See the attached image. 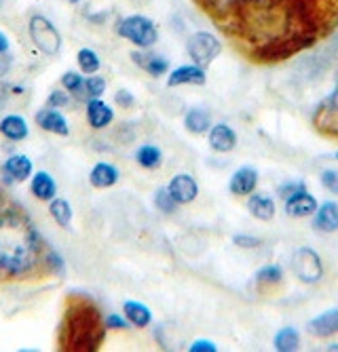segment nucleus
I'll return each instance as SVG.
<instances>
[{
	"mask_svg": "<svg viewBox=\"0 0 338 352\" xmlns=\"http://www.w3.org/2000/svg\"><path fill=\"white\" fill-rule=\"evenodd\" d=\"M49 215L53 217V221L57 223L59 228L68 230L70 223H72V217H74V209L66 199L55 197L53 201H49Z\"/></svg>",
	"mask_w": 338,
	"mask_h": 352,
	"instance_id": "nucleus-27",
	"label": "nucleus"
},
{
	"mask_svg": "<svg viewBox=\"0 0 338 352\" xmlns=\"http://www.w3.org/2000/svg\"><path fill=\"white\" fill-rule=\"evenodd\" d=\"M290 264H292V272L296 274V278L304 285H317L326 274L321 255L311 247H298L292 253Z\"/></svg>",
	"mask_w": 338,
	"mask_h": 352,
	"instance_id": "nucleus-6",
	"label": "nucleus"
},
{
	"mask_svg": "<svg viewBox=\"0 0 338 352\" xmlns=\"http://www.w3.org/2000/svg\"><path fill=\"white\" fill-rule=\"evenodd\" d=\"M11 49V43H9V36L5 32H0V55H5L7 51Z\"/></svg>",
	"mask_w": 338,
	"mask_h": 352,
	"instance_id": "nucleus-41",
	"label": "nucleus"
},
{
	"mask_svg": "<svg viewBox=\"0 0 338 352\" xmlns=\"http://www.w3.org/2000/svg\"><path fill=\"white\" fill-rule=\"evenodd\" d=\"M123 314L129 321L131 327L136 329H146L152 325V310L144 304V302H138V300H125L123 302Z\"/></svg>",
	"mask_w": 338,
	"mask_h": 352,
	"instance_id": "nucleus-23",
	"label": "nucleus"
},
{
	"mask_svg": "<svg viewBox=\"0 0 338 352\" xmlns=\"http://www.w3.org/2000/svg\"><path fill=\"white\" fill-rule=\"evenodd\" d=\"M189 352H218V346L211 340H195L189 346Z\"/></svg>",
	"mask_w": 338,
	"mask_h": 352,
	"instance_id": "nucleus-40",
	"label": "nucleus"
},
{
	"mask_svg": "<svg viewBox=\"0 0 338 352\" xmlns=\"http://www.w3.org/2000/svg\"><path fill=\"white\" fill-rule=\"evenodd\" d=\"M300 188H306V184H304L302 179H288V182H284V184L277 188V195L286 201L288 197H292L294 192H298Z\"/></svg>",
	"mask_w": 338,
	"mask_h": 352,
	"instance_id": "nucleus-38",
	"label": "nucleus"
},
{
	"mask_svg": "<svg viewBox=\"0 0 338 352\" xmlns=\"http://www.w3.org/2000/svg\"><path fill=\"white\" fill-rule=\"evenodd\" d=\"M129 321L125 318V314H118V312H108L104 316V329H110V331H125L129 329Z\"/></svg>",
	"mask_w": 338,
	"mask_h": 352,
	"instance_id": "nucleus-34",
	"label": "nucleus"
},
{
	"mask_svg": "<svg viewBox=\"0 0 338 352\" xmlns=\"http://www.w3.org/2000/svg\"><path fill=\"white\" fill-rule=\"evenodd\" d=\"M313 228L321 234L338 232V203L336 201H324L317 205V211L313 213Z\"/></svg>",
	"mask_w": 338,
	"mask_h": 352,
	"instance_id": "nucleus-17",
	"label": "nucleus"
},
{
	"mask_svg": "<svg viewBox=\"0 0 338 352\" xmlns=\"http://www.w3.org/2000/svg\"><path fill=\"white\" fill-rule=\"evenodd\" d=\"M233 245H237L239 249H258L262 245V241L254 234H235Z\"/></svg>",
	"mask_w": 338,
	"mask_h": 352,
	"instance_id": "nucleus-37",
	"label": "nucleus"
},
{
	"mask_svg": "<svg viewBox=\"0 0 338 352\" xmlns=\"http://www.w3.org/2000/svg\"><path fill=\"white\" fill-rule=\"evenodd\" d=\"M30 195L36 201L49 203L57 197V182L49 171H34V175L30 177Z\"/></svg>",
	"mask_w": 338,
	"mask_h": 352,
	"instance_id": "nucleus-20",
	"label": "nucleus"
},
{
	"mask_svg": "<svg viewBox=\"0 0 338 352\" xmlns=\"http://www.w3.org/2000/svg\"><path fill=\"white\" fill-rule=\"evenodd\" d=\"M61 89H66L70 95H74V98H83V100H87L85 98V74L78 70H68V72H64L61 74Z\"/></svg>",
	"mask_w": 338,
	"mask_h": 352,
	"instance_id": "nucleus-31",
	"label": "nucleus"
},
{
	"mask_svg": "<svg viewBox=\"0 0 338 352\" xmlns=\"http://www.w3.org/2000/svg\"><path fill=\"white\" fill-rule=\"evenodd\" d=\"M152 203H155L157 211H161V213H165V215L176 213V209L180 207V205L173 201V197L169 195L167 186H165V188H159V190L155 192V197H152Z\"/></svg>",
	"mask_w": 338,
	"mask_h": 352,
	"instance_id": "nucleus-33",
	"label": "nucleus"
},
{
	"mask_svg": "<svg viewBox=\"0 0 338 352\" xmlns=\"http://www.w3.org/2000/svg\"><path fill=\"white\" fill-rule=\"evenodd\" d=\"M167 190L178 205H191L199 197V182L191 173H176L169 179Z\"/></svg>",
	"mask_w": 338,
	"mask_h": 352,
	"instance_id": "nucleus-10",
	"label": "nucleus"
},
{
	"mask_svg": "<svg viewBox=\"0 0 338 352\" xmlns=\"http://www.w3.org/2000/svg\"><path fill=\"white\" fill-rule=\"evenodd\" d=\"M43 260V241L23 211H0V276H30Z\"/></svg>",
	"mask_w": 338,
	"mask_h": 352,
	"instance_id": "nucleus-2",
	"label": "nucleus"
},
{
	"mask_svg": "<svg viewBox=\"0 0 338 352\" xmlns=\"http://www.w3.org/2000/svg\"><path fill=\"white\" fill-rule=\"evenodd\" d=\"M120 179V171L116 165L108 163V161H100L91 167L89 171V184L98 188V190H108L112 186H116Z\"/></svg>",
	"mask_w": 338,
	"mask_h": 352,
	"instance_id": "nucleus-21",
	"label": "nucleus"
},
{
	"mask_svg": "<svg viewBox=\"0 0 338 352\" xmlns=\"http://www.w3.org/2000/svg\"><path fill=\"white\" fill-rule=\"evenodd\" d=\"M334 156H336V161H338V150H336V154H334Z\"/></svg>",
	"mask_w": 338,
	"mask_h": 352,
	"instance_id": "nucleus-44",
	"label": "nucleus"
},
{
	"mask_svg": "<svg viewBox=\"0 0 338 352\" xmlns=\"http://www.w3.org/2000/svg\"><path fill=\"white\" fill-rule=\"evenodd\" d=\"M76 63H78V70L89 76V74H98L100 68H102V59L100 55L94 51V49H89V47H83L78 49L76 53Z\"/></svg>",
	"mask_w": 338,
	"mask_h": 352,
	"instance_id": "nucleus-30",
	"label": "nucleus"
},
{
	"mask_svg": "<svg viewBox=\"0 0 338 352\" xmlns=\"http://www.w3.org/2000/svg\"><path fill=\"white\" fill-rule=\"evenodd\" d=\"M211 124H213L211 114L205 108H191L184 114V129L193 135H207Z\"/></svg>",
	"mask_w": 338,
	"mask_h": 352,
	"instance_id": "nucleus-25",
	"label": "nucleus"
},
{
	"mask_svg": "<svg viewBox=\"0 0 338 352\" xmlns=\"http://www.w3.org/2000/svg\"><path fill=\"white\" fill-rule=\"evenodd\" d=\"M108 89V80L100 74H89L85 76V98L91 100V98H102Z\"/></svg>",
	"mask_w": 338,
	"mask_h": 352,
	"instance_id": "nucleus-32",
	"label": "nucleus"
},
{
	"mask_svg": "<svg viewBox=\"0 0 338 352\" xmlns=\"http://www.w3.org/2000/svg\"><path fill=\"white\" fill-rule=\"evenodd\" d=\"M85 118L94 131H104L106 126L114 122V108L106 104L102 98H91L85 104Z\"/></svg>",
	"mask_w": 338,
	"mask_h": 352,
	"instance_id": "nucleus-12",
	"label": "nucleus"
},
{
	"mask_svg": "<svg viewBox=\"0 0 338 352\" xmlns=\"http://www.w3.org/2000/svg\"><path fill=\"white\" fill-rule=\"evenodd\" d=\"M319 182L324 186V190H328L330 195H336L338 197V169H324L319 173Z\"/></svg>",
	"mask_w": 338,
	"mask_h": 352,
	"instance_id": "nucleus-35",
	"label": "nucleus"
},
{
	"mask_svg": "<svg viewBox=\"0 0 338 352\" xmlns=\"http://www.w3.org/2000/svg\"><path fill=\"white\" fill-rule=\"evenodd\" d=\"M34 120H36V124L41 126V129L47 131V133H53V135H59V138H68L70 135V122H68V118L64 114H61V110H57V108L47 106V108L39 110Z\"/></svg>",
	"mask_w": 338,
	"mask_h": 352,
	"instance_id": "nucleus-15",
	"label": "nucleus"
},
{
	"mask_svg": "<svg viewBox=\"0 0 338 352\" xmlns=\"http://www.w3.org/2000/svg\"><path fill=\"white\" fill-rule=\"evenodd\" d=\"M136 163L146 171H155L163 165V150L157 144H142L136 150Z\"/></svg>",
	"mask_w": 338,
	"mask_h": 352,
	"instance_id": "nucleus-26",
	"label": "nucleus"
},
{
	"mask_svg": "<svg viewBox=\"0 0 338 352\" xmlns=\"http://www.w3.org/2000/svg\"><path fill=\"white\" fill-rule=\"evenodd\" d=\"M328 350H336V352H338V344H330V346H328Z\"/></svg>",
	"mask_w": 338,
	"mask_h": 352,
	"instance_id": "nucleus-42",
	"label": "nucleus"
},
{
	"mask_svg": "<svg viewBox=\"0 0 338 352\" xmlns=\"http://www.w3.org/2000/svg\"><path fill=\"white\" fill-rule=\"evenodd\" d=\"M254 278H256V285L264 287V289H268V287H277L284 283V268L279 264H264L256 270Z\"/></svg>",
	"mask_w": 338,
	"mask_h": 352,
	"instance_id": "nucleus-29",
	"label": "nucleus"
},
{
	"mask_svg": "<svg viewBox=\"0 0 338 352\" xmlns=\"http://www.w3.org/2000/svg\"><path fill=\"white\" fill-rule=\"evenodd\" d=\"M207 82V68H201L197 63H184L167 74V87H203Z\"/></svg>",
	"mask_w": 338,
	"mask_h": 352,
	"instance_id": "nucleus-9",
	"label": "nucleus"
},
{
	"mask_svg": "<svg viewBox=\"0 0 338 352\" xmlns=\"http://www.w3.org/2000/svg\"><path fill=\"white\" fill-rule=\"evenodd\" d=\"M313 124L321 135L338 140V76H336L332 93L328 95V100L315 110Z\"/></svg>",
	"mask_w": 338,
	"mask_h": 352,
	"instance_id": "nucleus-7",
	"label": "nucleus"
},
{
	"mask_svg": "<svg viewBox=\"0 0 338 352\" xmlns=\"http://www.w3.org/2000/svg\"><path fill=\"white\" fill-rule=\"evenodd\" d=\"M222 51H224L222 41L213 34V32H207V30L193 32L187 41V53L191 61L201 68H209L211 63L222 55Z\"/></svg>",
	"mask_w": 338,
	"mask_h": 352,
	"instance_id": "nucleus-5",
	"label": "nucleus"
},
{
	"mask_svg": "<svg viewBox=\"0 0 338 352\" xmlns=\"http://www.w3.org/2000/svg\"><path fill=\"white\" fill-rule=\"evenodd\" d=\"M306 329H309V333L313 338H319V340H328V338L336 336L338 333V308L324 310L321 314L311 318Z\"/></svg>",
	"mask_w": 338,
	"mask_h": 352,
	"instance_id": "nucleus-19",
	"label": "nucleus"
},
{
	"mask_svg": "<svg viewBox=\"0 0 338 352\" xmlns=\"http://www.w3.org/2000/svg\"><path fill=\"white\" fill-rule=\"evenodd\" d=\"M114 32L120 38L131 43L136 49H152L159 43L157 23L142 13H131V15L120 17L114 25Z\"/></svg>",
	"mask_w": 338,
	"mask_h": 352,
	"instance_id": "nucleus-3",
	"label": "nucleus"
},
{
	"mask_svg": "<svg viewBox=\"0 0 338 352\" xmlns=\"http://www.w3.org/2000/svg\"><path fill=\"white\" fill-rule=\"evenodd\" d=\"M114 104H116V106H120L123 110H129V108H134V106H136V98H134V93H131V91L120 89V91H116V93H114Z\"/></svg>",
	"mask_w": 338,
	"mask_h": 352,
	"instance_id": "nucleus-39",
	"label": "nucleus"
},
{
	"mask_svg": "<svg viewBox=\"0 0 338 352\" xmlns=\"http://www.w3.org/2000/svg\"><path fill=\"white\" fill-rule=\"evenodd\" d=\"M248 213L258 221H271L277 215V203L266 192H252L248 197Z\"/></svg>",
	"mask_w": 338,
	"mask_h": 352,
	"instance_id": "nucleus-18",
	"label": "nucleus"
},
{
	"mask_svg": "<svg viewBox=\"0 0 338 352\" xmlns=\"http://www.w3.org/2000/svg\"><path fill=\"white\" fill-rule=\"evenodd\" d=\"M3 175L13 184L30 182L34 175V163L28 154H11L3 163Z\"/></svg>",
	"mask_w": 338,
	"mask_h": 352,
	"instance_id": "nucleus-16",
	"label": "nucleus"
},
{
	"mask_svg": "<svg viewBox=\"0 0 338 352\" xmlns=\"http://www.w3.org/2000/svg\"><path fill=\"white\" fill-rule=\"evenodd\" d=\"M258 182H260V173H258L256 167L241 165L239 169L233 171V175L229 179V192H231L233 197L248 199L252 192L258 190Z\"/></svg>",
	"mask_w": 338,
	"mask_h": 352,
	"instance_id": "nucleus-8",
	"label": "nucleus"
},
{
	"mask_svg": "<svg viewBox=\"0 0 338 352\" xmlns=\"http://www.w3.org/2000/svg\"><path fill=\"white\" fill-rule=\"evenodd\" d=\"M131 59L136 66H140L146 74H150L152 78H161L169 74V59L165 55H157L150 53V49H138L131 53Z\"/></svg>",
	"mask_w": 338,
	"mask_h": 352,
	"instance_id": "nucleus-14",
	"label": "nucleus"
},
{
	"mask_svg": "<svg viewBox=\"0 0 338 352\" xmlns=\"http://www.w3.org/2000/svg\"><path fill=\"white\" fill-rule=\"evenodd\" d=\"M197 3L203 7L205 13H209L218 23H222L245 3V0H197Z\"/></svg>",
	"mask_w": 338,
	"mask_h": 352,
	"instance_id": "nucleus-24",
	"label": "nucleus"
},
{
	"mask_svg": "<svg viewBox=\"0 0 338 352\" xmlns=\"http://www.w3.org/2000/svg\"><path fill=\"white\" fill-rule=\"evenodd\" d=\"M273 348L277 352H296L300 348V333L296 327H284L275 333Z\"/></svg>",
	"mask_w": 338,
	"mask_h": 352,
	"instance_id": "nucleus-28",
	"label": "nucleus"
},
{
	"mask_svg": "<svg viewBox=\"0 0 338 352\" xmlns=\"http://www.w3.org/2000/svg\"><path fill=\"white\" fill-rule=\"evenodd\" d=\"M68 104H70V93L66 89H55V91L49 93V98H47V106L57 108V110H61Z\"/></svg>",
	"mask_w": 338,
	"mask_h": 352,
	"instance_id": "nucleus-36",
	"label": "nucleus"
},
{
	"mask_svg": "<svg viewBox=\"0 0 338 352\" xmlns=\"http://www.w3.org/2000/svg\"><path fill=\"white\" fill-rule=\"evenodd\" d=\"M207 144L213 152L218 154H229L237 148L239 144V135L226 122H213L211 129L207 131Z\"/></svg>",
	"mask_w": 338,
	"mask_h": 352,
	"instance_id": "nucleus-13",
	"label": "nucleus"
},
{
	"mask_svg": "<svg viewBox=\"0 0 338 352\" xmlns=\"http://www.w3.org/2000/svg\"><path fill=\"white\" fill-rule=\"evenodd\" d=\"M338 28V0H245L220 23L245 59L282 63Z\"/></svg>",
	"mask_w": 338,
	"mask_h": 352,
	"instance_id": "nucleus-1",
	"label": "nucleus"
},
{
	"mask_svg": "<svg viewBox=\"0 0 338 352\" xmlns=\"http://www.w3.org/2000/svg\"><path fill=\"white\" fill-rule=\"evenodd\" d=\"M317 199L311 195L306 188H300L298 192H294L292 197L286 199L284 203V211L288 217L294 219H306V217H313V213L317 211Z\"/></svg>",
	"mask_w": 338,
	"mask_h": 352,
	"instance_id": "nucleus-11",
	"label": "nucleus"
},
{
	"mask_svg": "<svg viewBox=\"0 0 338 352\" xmlns=\"http://www.w3.org/2000/svg\"><path fill=\"white\" fill-rule=\"evenodd\" d=\"M0 135L9 142H23L30 138V124L21 114H5L0 118Z\"/></svg>",
	"mask_w": 338,
	"mask_h": 352,
	"instance_id": "nucleus-22",
	"label": "nucleus"
},
{
	"mask_svg": "<svg viewBox=\"0 0 338 352\" xmlns=\"http://www.w3.org/2000/svg\"><path fill=\"white\" fill-rule=\"evenodd\" d=\"M28 36L32 41V45L47 57H53L64 47V38L57 25L43 13H36L30 17L28 21Z\"/></svg>",
	"mask_w": 338,
	"mask_h": 352,
	"instance_id": "nucleus-4",
	"label": "nucleus"
},
{
	"mask_svg": "<svg viewBox=\"0 0 338 352\" xmlns=\"http://www.w3.org/2000/svg\"><path fill=\"white\" fill-rule=\"evenodd\" d=\"M66 3H70V5H78V3H83V0H66Z\"/></svg>",
	"mask_w": 338,
	"mask_h": 352,
	"instance_id": "nucleus-43",
	"label": "nucleus"
}]
</instances>
